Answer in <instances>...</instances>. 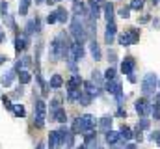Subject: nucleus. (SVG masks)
Here are the masks:
<instances>
[{
    "instance_id": "nucleus-2",
    "label": "nucleus",
    "mask_w": 160,
    "mask_h": 149,
    "mask_svg": "<svg viewBox=\"0 0 160 149\" xmlns=\"http://www.w3.org/2000/svg\"><path fill=\"white\" fill-rule=\"evenodd\" d=\"M71 34H73V37L78 41V43H82L84 39H86V36H88V30H86V24L82 23V17H73V23H71Z\"/></svg>"
},
{
    "instance_id": "nucleus-18",
    "label": "nucleus",
    "mask_w": 160,
    "mask_h": 149,
    "mask_svg": "<svg viewBox=\"0 0 160 149\" xmlns=\"http://www.w3.org/2000/svg\"><path fill=\"white\" fill-rule=\"evenodd\" d=\"M48 84H50V88H52V90H58V88H62V86H63V78H62L60 74H52Z\"/></svg>"
},
{
    "instance_id": "nucleus-48",
    "label": "nucleus",
    "mask_w": 160,
    "mask_h": 149,
    "mask_svg": "<svg viewBox=\"0 0 160 149\" xmlns=\"http://www.w3.org/2000/svg\"><path fill=\"white\" fill-rule=\"evenodd\" d=\"M160 0H153V4H155V6H157V4H158Z\"/></svg>"
},
{
    "instance_id": "nucleus-19",
    "label": "nucleus",
    "mask_w": 160,
    "mask_h": 149,
    "mask_svg": "<svg viewBox=\"0 0 160 149\" xmlns=\"http://www.w3.org/2000/svg\"><path fill=\"white\" fill-rule=\"evenodd\" d=\"M114 13H116V9H114V6L108 2V4H104V17H106V21L110 23V21H114Z\"/></svg>"
},
{
    "instance_id": "nucleus-33",
    "label": "nucleus",
    "mask_w": 160,
    "mask_h": 149,
    "mask_svg": "<svg viewBox=\"0 0 160 149\" xmlns=\"http://www.w3.org/2000/svg\"><path fill=\"white\" fill-rule=\"evenodd\" d=\"M130 8L132 9H142L143 8V0H132L130 2Z\"/></svg>"
},
{
    "instance_id": "nucleus-28",
    "label": "nucleus",
    "mask_w": 160,
    "mask_h": 149,
    "mask_svg": "<svg viewBox=\"0 0 160 149\" xmlns=\"http://www.w3.org/2000/svg\"><path fill=\"white\" fill-rule=\"evenodd\" d=\"M104 78H106V80H114V78H116V69H114V67H108L106 73H104Z\"/></svg>"
},
{
    "instance_id": "nucleus-10",
    "label": "nucleus",
    "mask_w": 160,
    "mask_h": 149,
    "mask_svg": "<svg viewBox=\"0 0 160 149\" xmlns=\"http://www.w3.org/2000/svg\"><path fill=\"white\" fill-rule=\"evenodd\" d=\"M116 32H118V26H116L114 21H110V23L106 24V32H104V41H106V45H112V43H114Z\"/></svg>"
},
{
    "instance_id": "nucleus-47",
    "label": "nucleus",
    "mask_w": 160,
    "mask_h": 149,
    "mask_svg": "<svg viewBox=\"0 0 160 149\" xmlns=\"http://www.w3.org/2000/svg\"><path fill=\"white\" fill-rule=\"evenodd\" d=\"M77 149H88V147H86V146H80V147H77Z\"/></svg>"
},
{
    "instance_id": "nucleus-1",
    "label": "nucleus",
    "mask_w": 160,
    "mask_h": 149,
    "mask_svg": "<svg viewBox=\"0 0 160 149\" xmlns=\"http://www.w3.org/2000/svg\"><path fill=\"white\" fill-rule=\"evenodd\" d=\"M67 50H69L67 37H65V34H60L58 37H54L52 43H50V60L52 62H60L62 58L67 56Z\"/></svg>"
},
{
    "instance_id": "nucleus-5",
    "label": "nucleus",
    "mask_w": 160,
    "mask_h": 149,
    "mask_svg": "<svg viewBox=\"0 0 160 149\" xmlns=\"http://www.w3.org/2000/svg\"><path fill=\"white\" fill-rule=\"evenodd\" d=\"M157 84H158L157 74H155V73L145 74V76H143V80H142V91H143V95H151V93H155Z\"/></svg>"
},
{
    "instance_id": "nucleus-40",
    "label": "nucleus",
    "mask_w": 160,
    "mask_h": 149,
    "mask_svg": "<svg viewBox=\"0 0 160 149\" xmlns=\"http://www.w3.org/2000/svg\"><path fill=\"white\" fill-rule=\"evenodd\" d=\"M116 58H118V54H116V50H108V60L114 64L116 62Z\"/></svg>"
},
{
    "instance_id": "nucleus-44",
    "label": "nucleus",
    "mask_w": 160,
    "mask_h": 149,
    "mask_svg": "<svg viewBox=\"0 0 160 149\" xmlns=\"http://www.w3.org/2000/svg\"><path fill=\"white\" fill-rule=\"evenodd\" d=\"M45 2H47V4H48V6H52V4H54V2H56V0H45Z\"/></svg>"
},
{
    "instance_id": "nucleus-49",
    "label": "nucleus",
    "mask_w": 160,
    "mask_h": 149,
    "mask_svg": "<svg viewBox=\"0 0 160 149\" xmlns=\"http://www.w3.org/2000/svg\"><path fill=\"white\" fill-rule=\"evenodd\" d=\"M41 2H45V0H36V4H41Z\"/></svg>"
},
{
    "instance_id": "nucleus-4",
    "label": "nucleus",
    "mask_w": 160,
    "mask_h": 149,
    "mask_svg": "<svg viewBox=\"0 0 160 149\" xmlns=\"http://www.w3.org/2000/svg\"><path fill=\"white\" fill-rule=\"evenodd\" d=\"M118 41H119V45H123V47H130V45H134V43L140 41V30L138 28H128V30H125L118 37Z\"/></svg>"
},
{
    "instance_id": "nucleus-25",
    "label": "nucleus",
    "mask_w": 160,
    "mask_h": 149,
    "mask_svg": "<svg viewBox=\"0 0 160 149\" xmlns=\"http://www.w3.org/2000/svg\"><path fill=\"white\" fill-rule=\"evenodd\" d=\"M11 80H13V71H9V73H4V76L0 78V82H2V86H11Z\"/></svg>"
},
{
    "instance_id": "nucleus-21",
    "label": "nucleus",
    "mask_w": 160,
    "mask_h": 149,
    "mask_svg": "<svg viewBox=\"0 0 160 149\" xmlns=\"http://www.w3.org/2000/svg\"><path fill=\"white\" fill-rule=\"evenodd\" d=\"M84 88H86L84 91H88L91 97H93V95H99V88H97V84H93V82H84Z\"/></svg>"
},
{
    "instance_id": "nucleus-51",
    "label": "nucleus",
    "mask_w": 160,
    "mask_h": 149,
    "mask_svg": "<svg viewBox=\"0 0 160 149\" xmlns=\"http://www.w3.org/2000/svg\"><path fill=\"white\" fill-rule=\"evenodd\" d=\"M22 2H28V4H30V2H32V0H22Z\"/></svg>"
},
{
    "instance_id": "nucleus-42",
    "label": "nucleus",
    "mask_w": 160,
    "mask_h": 149,
    "mask_svg": "<svg viewBox=\"0 0 160 149\" xmlns=\"http://www.w3.org/2000/svg\"><path fill=\"white\" fill-rule=\"evenodd\" d=\"M123 149H136L134 144H127V146H123Z\"/></svg>"
},
{
    "instance_id": "nucleus-37",
    "label": "nucleus",
    "mask_w": 160,
    "mask_h": 149,
    "mask_svg": "<svg viewBox=\"0 0 160 149\" xmlns=\"http://www.w3.org/2000/svg\"><path fill=\"white\" fill-rule=\"evenodd\" d=\"M2 103H4V106H6L8 110H13V106H15V105H11V101H9L8 97H2Z\"/></svg>"
},
{
    "instance_id": "nucleus-27",
    "label": "nucleus",
    "mask_w": 160,
    "mask_h": 149,
    "mask_svg": "<svg viewBox=\"0 0 160 149\" xmlns=\"http://www.w3.org/2000/svg\"><path fill=\"white\" fill-rule=\"evenodd\" d=\"M13 114L19 116V117H24V116H26V110H24L22 105H15V106H13Z\"/></svg>"
},
{
    "instance_id": "nucleus-32",
    "label": "nucleus",
    "mask_w": 160,
    "mask_h": 149,
    "mask_svg": "<svg viewBox=\"0 0 160 149\" xmlns=\"http://www.w3.org/2000/svg\"><path fill=\"white\" fill-rule=\"evenodd\" d=\"M0 15H2V19L8 15V2H4V0L0 2Z\"/></svg>"
},
{
    "instance_id": "nucleus-50",
    "label": "nucleus",
    "mask_w": 160,
    "mask_h": 149,
    "mask_svg": "<svg viewBox=\"0 0 160 149\" xmlns=\"http://www.w3.org/2000/svg\"><path fill=\"white\" fill-rule=\"evenodd\" d=\"M157 103H158V105H160V95H158V97H157Z\"/></svg>"
},
{
    "instance_id": "nucleus-9",
    "label": "nucleus",
    "mask_w": 160,
    "mask_h": 149,
    "mask_svg": "<svg viewBox=\"0 0 160 149\" xmlns=\"http://www.w3.org/2000/svg\"><path fill=\"white\" fill-rule=\"evenodd\" d=\"M106 90H108V93L116 95L119 103L123 101V91H121V84H119V82H116V80H108V84H106Z\"/></svg>"
},
{
    "instance_id": "nucleus-15",
    "label": "nucleus",
    "mask_w": 160,
    "mask_h": 149,
    "mask_svg": "<svg viewBox=\"0 0 160 149\" xmlns=\"http://www.w3.org/2000/svg\"><path fill=\"white\" fill-rule=\"evenodd\" d=\"M80 86H84V80L80 78L78 74H73L71 80L67 82V90H80Z\"/></svg>"
},
{
    "instance_id": "nucleus-35",
    "label": "nucleus",
    "mask_w": 160,
    "mask_h": 149,
    "mask_svg": "<svg viewBox=\"0 0 160 149\" xmlns=\"http://www.w3.org/2000/svg\"><path fill=\"white\" fill-rule=\"evenodd\" d=\"M56 21H58V15H56V11H50V15L47 17V23H48V24H54Z\"/></svg>"
},
{
    "instance_id": "nucleus-6",
    "label": "nucleus",
    "mask_w": 160,
    "mask_h": 149,
    "mask_svg": "<svg viewBox=\"0 0 160 149\" xmlns=\"http://www.w3.org/2000/svg\"><path fill=\"white\" fill-rule=\"evenodd\" d=\"M58 132H60V144H63L65 147H73V144H75V134H73L67 127H62Z\"/></svg>"
},
{
    "instance_id": "nucleus-34",
    "label": "nucleus",
    "mask_w": 160,
    "mask_h": 149,
    "mask_svg": "<svg viewBox=\"0 0 160 149\" xmlns=\"http://www.w3.org/2000/svg\"><path fill=\"white\" fill-rule=\"evenodd\" d=\"M119 17L128 19V17H130V8H121V9H119Z\"/></svg>"
},
{
    "instance_id": "nucleus-46",
    "label": "nucleus",
    "mask_w": 160,
    "mask_h": 149,
    "mask_svg": "<svg viewBox=\"0 0 160 149\" xmlns=\"http://www.w3.org/2000/svg\"><path fill=\"white\" fill-rule=\"evenodd\" d=\"M38 149H45V146H43V144H39V146H38Z\"/></svg>"
},
{
    "instance_id": "nucleus-36",
    "label": "nucleus",
    "mask_w": 160,
    "mask_h": 149,
    "mask_svg": "<svg viewBox=\"0 0 160 149\" xmlns=\"http://www.w3.org/2000/svg\"><path fill=\"white\" fill-rule=\"evenodd\" d=\"M153 117H155L157 121H160V105H158V103L153 106Z\"/></svg>"
},
{
    "instance_id": "nucleus-14",
    "label": "nucleus",
    "mask_w": 160,
    "mask_h": 149,
    "mask_svg": "<svg viewBox=\"0 0 160 149\" xmlns=\"http://www.w3.org/2000/svg\"><path fill=\"white\" fill-rule=\"evenodd\" d=\"M26 47H28V37L26 36H17L15 37V50H17V52H22Z\"/></svg>"
},
{
    "instance_id": "nucleus-17",
    "label": "nucleus",
    "mask_w": 160,
    "mask_h": 149,
    "mask_svg": "<svg viewBox=\"0 0 160 149\" xmlns=\"http://www.w3.org/2000/svg\"><path fill=\"white\" fill-rule=\"evenodd\" d=\"M41 30V24L38 19H32L28 24H26V34H34V32H39Z\"/></svg>"
},
{
    "instance_id": "nucleus-31",
    "label": "nucleus",
    "mask_w": 160,
    "mask_h": 149,
    "mask_svg": "<svg viewBox=\"0 0 160 149\" xmlns=\"http://www.w3.org/2000/svg\"><path fill=\"white\" fill-rule=\"evenodd\" d=\"M28 2H21V6H19V15H26L28 13Z\"/></svg>"
},
{
    "instance_id": "nucleus-8",
    "label": "nucleus",
    "mask_w": 160,
    "mask_h": 149,
    "mask_svg": "<svg viewBox=\"0 0 160 149\" xmlns=\"http://www.w3.org/2000/svg\"><path fill=\"white\" fill-rule=\"evenodd\" d=\"M80 127H82L84 132H89V131L95 127V117H93L91 114H84V116H80Z\"/></svg>"
},
{
    "instance_id": "nucleus-38",
    "label": "nucleus",
    "mask_w": 160,
    "mask_h": 149,
    "mask_svg": "<svg viewBox=\"0 0 160 149\" xmlns=\"http://www.w3.org/2000/svg\"><path fill=\"white\" fill-rule=\"evenodd\" d=\"M151 140L157 142V146H160V131H155V132L151 134Z\"/></svg>"
},
{
    "instance_id": "nucleus-29",
    "label": "nucleus",
    "mask_w": 160,
    "mask_h": 149,
    "mask_svg": "<svg viewBox=\"0 0 160 149\" xmlns=\"http://www.w3.org/2000/svg\"><path fill=\"white\" fill-rule=\"evenodd\" d=\"M80 131H82V127H80V117H77V119L73 121V134H80Z\"/></svg>"
},
{
    "instance_id": "nucleus-7",
    "label": "nucleus",
    "mask_w": 160,
    "mask_h": 149,
    "mask_svg": "<svg viewBox=\"0 0 160 149\" xmlns=\"http://www.w3.org/2000/svg\"><path fill=\"white\" fill-rule=\"evenodd\" d=\"M134 108H136V112L142 116V117H145L149 112L153 110V106H151V103L145 99V97H142V99H138L136 103H134Z\"/></svg>"
},
{
    "instance_id": "nucleus-22",
    "label": "nucleus",
    "mask_w": 160,
    "mask_h": 149,
    "mask_svg": "<svg viewBox=\"0 0 160 149\" xmlns=\"http://www.w3.org/2000/svg\"><path fill=\"white\" fill-rule=\"evenodd\" d=\"M99 127L106 132V131H110L112 129V117H108V116H104V117H101V121H99Z\"/></svg>"
},
{
    "instance_id": "nucleus-41",
    "label": "nucleus",
    "mask_w": 160,
    "mask_h": 149,
    "mask_svg": "<svg viewBox=\"0 0 160 149\" xmlns=\"http://www.w3.org/2000/svg\"><path fill=\"white\" fill-rule=\"evenodd\" d=\"M147 127H149V121H147V119H142V121H140V125H138V129H140V131H142V129H147Z\"/></svg>"
},
{
    "instance_id": "nucleus-20",
    "label": "nucleus",
    "mask_w": 160,
    "mask_h": 149,
    "mask_svg": "<svg viewBox=\"0 0 160 149\" xmlns=\"http://www.w3.org/2000/svg\"><path fill=\"white\" fill-rule=\"evenodd\" d=\"M56 15H58V21L60 23H67L69 21V11L65 8H58L56 9Z\"/></svg>"
},
{
    "instance_id": "nucleus-53",
    "label": "nucleus",
    "mask_w": 160,
    "mask_h": 149,
    "mask_svg": "<svg viewBox=\"0 0 160 149\" xmlns=\"http://www.w3.org/2000/svg\"><path fill=\"white\" fill-rule=\"evenodd\" d=\"M56 2H58V0H56Z\"/></svg>"
},
{
    "instance_id": "nucleus-45",
    "label": "nucleus",
    "mask_w": 160,
    "mask_h": 149,
    "mask_svg": "<svg viewBox=\"0 0 160 149\" xmlns=\"http://www.w3.org/2000/svg\"><path fill=\"white\" fill-rule=\"evenodd\" d=\"M4 39H6V37H4V34H2V30H0V43H2Z\"/></svg>"
},
{
    "instance_id": "nucleus-12",
    "label": "nucleus",
    "mask_w": 160,
    "mask_h": 149,
    "mask_svg": "<svg viewBox=\"0 0 160 149\" xmlns=\"http://www.w3.org/2000/svg\"><path fill=\"white\" fill-rule=\"evenodd\" d=\"M89 52H91V56H93V60H95V62H99V60H101V56H102L101 47H99V43L95 41V37H91V41H89Z\"/></svg>"
},
{
    "instance_id": "nucleus-23",
    "label": "nucleus",
    "mask_w": 160,
    "mask_h": 149,
    "mask_svg": "<svg viewBox=\"0 0 160 149\" xmlns=\"http://www.w3.org/2000/svg\"><path fill=\"white\" fill-rule=\"evenodd\" d=\"M17 76H19V82H21V84H28V82L32 80V74L28 73L26 69H21V71H19V74H17Z\"/></svg>"
},
{
    "instance_id": "nucleus-13",
    "label": "nucleus",
    "mask_w": 160,
    "mask_h": 149,
    "mask_svg": "<svg viewBox=\"0 0 160 149\" xmlns=\"http://www.w3.org/2000/svg\"><path fill=\"white\" fill-rule=\"evenodd\" d=\"M58 146H60V132L50 131V134H48V149H58Z\"/></svg>"
},
{
    "instance_id": "nucleus-26",
    "label": "nucleus",
    "mask_w": 160,
    "mask_h": 149,
    "mask_svg": "<svg viewBox=\"0 0 160 149\" xmlns=\"http://www.w3.org/2000/svg\"><path fill=\"white\" fill-rule=\"evenodd\" d=\"M119 134H121V138L123 140H130L132 138V131H130V127H121V131H119Z\"/></svg>"
},
{
    "instance_id": "nucleus-24",
    "label": "nucleus",
    "mask_w": 160,
    "mask_h": 149,
    "mask_svg": "<svg viewBox=\"0 0 160 149\" xmlns=\"http://www.w3.org/2000/svg\"><path fill=\"white\" fill-rule=\"evenodd\" d=\"M91 99H93V97H91L88 91H82V93H80V97H78V103L82 105V106H88V105L91 103Z\"/></svg>"
},
{
    "instance_id": "nucleus-16",
    "label": "nucleus",
    "mask_w": 160,
    "mask_h": 149,
    "mask_svg": "<svg viewBox=\"0 0 160 149\" xmlns=\"http://www.w3.org/2000/svg\"><path fill=\"white\" fill-rule=\"evenodd\" d=\"M52 119L58 123H67V114L63 108H56V110H52Z\"/></svg>"
},
{
    "instance_id": "nucleus-39",
    "label": "nucleus",
    "mask_w": 160,
    "mask_h": 149,
    "mask_svg": "<svg viewBox=\"0 0 160 149\" xmlns=\"http://www.w3.org/2000/svg\"><path fill=\"white\" fill-rule=\"evenodd\" d=\"M50 106H52V110L62 108V106H60V99H58V97H56V99H52V101H50Z\"/></svg>"
},
{
    "instance_id": "nucleus-43",
    "label": "nucleus",
    "mask_w": 160,
    "mask_h": 149,
    "mask_svg": "<svg viewBox=\"0 0 160 149\" xmlns=\"http://www.w3.org/2000/svg\"><path fill=\"white\" fill-rule=\"evenodd\" d=\"M118 116H127V114H125V110H123V108H119V110H118Z\"/></svg>"
},
{
    "instance_id": "nucleus-3",
    "label": "nucleus",
    "mask_w": 160,
    "mask_h": 149,
    "mask_svg": "<svg viewBox=\"0 0 160 149\" xmlns=\"http://www.w3.org/2000/svg\"><path fill=\"white\" fill-rule=\"evenodd\" d=\"M45 114H47L45 101L43 99H36V103H34V125L38 129H41L45 125Z\"/></svg>"
},
{
    "instance_id": "nucleus-30",
    "label": "nucleus",
    "mask_w": 160,
    "mask_h": 149,
    "mask_svg": "<svg viewBox=\"0 0 160 149\" xmlns=\"http://www.w3.org/2000/svg\"><path fill=\"white\" fill-rule=\"evenodd\" d=\"M101 80H102V76H101L99 71H93V73H91V82H93V84H101Z\"/></svg>"
},
{
    "instance_id": "nucleus-11",
    "label": "nucleus",
    "mask_w": 160,
    "mask_h": 149,
    "mask_svg": "<svg viewBox=\"0 0 160 149\" xmlns=\"http://www.w3.org/2000/svg\"><path fill=\"white\" fill-rule=\"evenodd\" d=\"M134 67H136V60H134L132 56H127V58L123 60V64H121V73L123 74H132Z\"/></svg>"
},
{
    "instance_id": "nucleus-52",
    "label": "nucleus",
    "mask_w": 160,
    "mask_h": 149,
    "mask_svg": "<svg viewBox=\"0 0 160 149\" xmlns=\"http://www.w3.org/2000/svg\"><path fill=\"white\" fill-rule=\"evenodd\" d=\"M158 86H160V82H158Z\"/></svg>"
}]
</instances>
